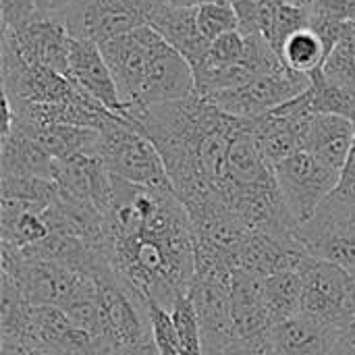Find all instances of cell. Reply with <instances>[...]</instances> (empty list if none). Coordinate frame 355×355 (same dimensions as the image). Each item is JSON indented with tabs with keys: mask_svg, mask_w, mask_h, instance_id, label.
Listing matches in <instances>:
<instances>
[{
	"mask_svg": "<svg viewBox=\"0 0 355 355\" xmlns=\"http://www.w3.org/2000/svg\"><path fill=\"white\" fill-rule=\"evenodd\" d=\"M104 235L110 266L141 295L171 310L187 293L196 275V233L173 189L114 177Z\"/></svg>",
	"mask_w": 355,
	"mask_h": 355,
	"instance_id": "6da1fadb",
	"label": "cell"
},
{
	"mask_svg": "<svg viewBox=\"0 0 355 355\" xmlns=\"http://www.w3.org/2000/svg\"><path fill=\"white\" fill-rule=\"evenodd\" d=\"M98 287L102 327L98 339L112 355H133L152 337L148 297L125 283L112 266L94 277Z\"/></svg>",
	"mask_w": 355,
	"mask_h": 355,
	"instance_id": "7a4b0ae2",
	"label": "cell"
},
{
	"mask_svg": "<svg viewBox=\"0 0 355 355\" xmlns=\"http://www.w3.org/2000/svg\"><path fill=\"white\" fill-rule=\"evenodd\" d=\"M98 156L119 179L144 187L173 189L156 146L125 116L116 114L100 129Z\"/></svg>",
	"mask_w": 355,
	"mask_h": 355,
	"instance_id": "3957f363",
	"label": "cell"
},
{
	"mask_svg": "<svg viewBox=\"0 0 355 355\" xmlns=\"http://www.w3.org/2000/svg\"><path fill=\"white\" fill-rule=\"evenodd\" d=\"M168 0H77L58 12L73 37L92 40L98 46L150 25V19Z\"/></svg>",
	"mask_w": 355,
	"mask_h": 355,
	"instance_id": "277c9868",
	"label": "cell"
},
{
	"mask_svg": "<svg viewBox=\"0 0 355 355\" xmlns=\"http://www.w3.org/2000/svg\"><path fill=\"white\" fill-rule=\"evenodd\" d=\"M297 272L304 283L302 312L343 331L355 310L354 272L314 256H304Z\"/></svg>",
	"mask_w": 355,
	"mask_h": 355,
	"instance_id": "5b68a950",
	"label": "cell"
},
{
	"mask_svg": "<svg viewBox=\"0 0 355 355\" xmlns=\"http://www.w3.org/2000/svg\"><path fill=\"white\" fill-rule=\"evenodd\" d=\"M283 202L297 225L316 216L341 183V173L329 168L308 152H297L275 166Z\"/></svg>",
	"mask_w": 355,
	"mask_h": 355,
	"instance_id": "8992f818",
	"label": "cell"
},
{
	"mask_svg": "<svg viewBox=\"0 0 355 355\" xmlns=\"http://www.w3.org/2000/svg\"><path fill=\"white\" fill-rule=\"evenodd\" d=\"M308 85H310V75L283 67L279 71L262 73L252 81H248L245 85H239L235 89H225L206 98L212 100L227 114L239 119H258L287 104L289 100L297 98L308 89Z\"/></svg>",
	"mask_w": 355,
	"mask_h": 355,
	"instance_id": "52a82bcc",
	"label": "cell"
},
{
	"mask_svg": "<svg viewBox=\"0 0 355 355\" xmlns=\"http://www.w3.org/2000/svg\"><path fill=\"white\" fill-rule=\"evenodd\" d=\"M79 94L67 75L48 67L29 64L12 48L2 44V96L6 100L58 104L75 100Z\"/></svg>",
	"mask_w": 355,
	"mask_h": 355,
	"instance_id": "ba28073f",
	"label": "cell"
},
{
	"mask_svg": "<svg viewBox=\"0 0 355 355\" xmlns=\"http://www.w3.org/2000/svg\"><path fill=\"white\" fill-rule=\"evenodd\" d=\"M235 275V272H233ZM231 281L227 275H193V281L187 289L189 300L200 318L204 335V354L214 355L237 337L233 322V300H231Z\"/></svg>",
	"mask_w": 355,
	"mask_h": 355,
	"instance_id": "9c48e42d",
	"label": "cell"
},
{
	"mask_svg": "<svg viewBox=\"0 0 355 355\" xmlns=\"http://www.w3.org/2000/svg\"><path fill=\"white\" fill-rule=\"evenodd\" d=\"M162 35L150 25L137 27L125 35L100 44V50L112 71L121 100L125 106H135L139 102L146 71L154 48L160 44ZM127 114V112H125Z\"/></svg>",
	"mask_w": 355,
	"mask_h": 355,
	"instance_id": "30bf717a",
	"label": "cell"
},
{
	"mask_svg": "<svg viewBox=\"0 0 355 355\" xmlns=\"http://www.w3.org/2000/svg\"><path fill=\"white\" fill-rule=\"evenodd\" d=\"M2 44L29 64L48 67L69 77L71 33L58 15L48 12L19 29H2Z\"/></svg>",
	"mask_w": 355,
	"mask_h": 355,
	"instance_id": "8fae6325",
	"label": "cell"
},
{
	"mask_svg": "<svg viewBox=\"0 0 355 355\" xmlns=\"http://www.w3.org/2000/svg\"><path fill=\"white\" fill-rule=\"evenodd\" d=\"M69 79L75 83L79 92L100 102L114 114L125 116L127 106L121 100L116 81L112 71L100 50V46L92 40H81L71 35L69 48Z\"/></svg>",
	"mask_w": 355,
	"mask_h": 355,
	"instance_id": "7c38bea8",
	"label": "cell"
},
{
	"mask_svg": "<svg viewBox=\"0 0 355 355\" xmlns=\"http://www.w3.org/2000/svg\"><path fill=\"white\" fill-rule=\"evenodd\" d=\"M308 256L295 237H277L266 231L250 229L237 248V268L258 277H270L281 270L297 268L300 260Z\"/></svg>",
	"mask_w": 355,
	"mask_h": 355,
	"instance_id": "4fadbf2b",
	"label": "cell"
},
{
	"mask_svg": "<svg viewBox=\"0 0 355 355\" xmlns=\"http://www.w3.org/2000/svg\"><path fill=\"white\" fill-rule=\"evenodd\" d=\"M112 173L98 154H81L69 160H56L54 181L58 187L106 214L112 200Z\"/></svg>",
	"mask_w": 355,
	"mask_h": 355,
	"instance_id": "5bb4252c",
	"label": "cell"
},
{
	"mask_svg": "<svg viewBox=\"0 0 355 355\" xmlns=\"http://www.w3.org/2000/svg\"><path fill=\"white\" fill-rule=\"evenodd\" d=\"M308 256L333 262L355 275V223L316 214L295 231Z\"/></svg>",
	"mask_w": 355,
	"mask_h": 355,
	"instance_id": "9a60e30c",
	"label": "cell"
},
{
	"mask_svg": "<svg viewBox=\"0 0 355 355\" xmlns=\"http://www.w3.org/2000/svg\"><path fill=\"white\" fill-rule=\"evenodd\" d=\"M341 339V331L316 316L300 312L277 322L270 341L279 355H329Z\"/></svg>",
	"mask_w": 355,
	"mask_h": 355,
	"instance_id": "2e32d148",
	"label": "cell"
},
{
	"mask_svg": "<svg viewBox=\"0 0 355 355\" xmlns=\"http://www.w3.org/2000/svg\"><path fill=\"white\" fill-rule=\"evenodd\" d=\"M231 300L235 333L239 339L266 337L272 331L275 320L264 300V277L237 268L231 281Z\"/></svg>",
	"mask_w": 355,
	"mask_h": 355,
	"instance_id": "e0dca14e",
	"label": "cell"
},
{
	"mask_svg": "<svg viewBox=\"0 0 355 355\" xmlns=\"http://www.w3.org/2000/svg\"><path fill=\"white\" fill-rule=\"evenodd\" d=\"M355 144V121L343 114H314L304 152L343 175Z\"/></svg>",
	"mask_w": 355,
	"mask_h": 355,
	"instance_id": "ac0fdd59",
	"label": "cell"
},
{
	"mask_svg": "<svg viewBox=\"0 0 355 355\" xmlns=\"http://www.w3.org/2000/svg\"><path fill=\"white\" fill-rule=\"evenodd\" d=\"M150 27L156 29L177 52H181L193 71L206 62L210 54V42L198 27L196 8H179L166 2L150 19Z\"/></svg>",
	"mask_w": 355,
	"mask_h": 355,
	"instance_id": "d6986e66",
	"label": "cell"
},
{
	"mask_svg": "<svg viewBox=\"0 0 355 355\" xmlns=\"http://www.w3.org/2000/svg\"><path fill=\"white\" fill-rule=\"evenodd\" d=\"M2 175L54 179L56 160L27 133L10 125L2 129Z\"/></svg>",
	"mask_w": 355,
	"mask_h": 355,
	"instance_id": "ffe728a7",
	"label": "cell"
},
{
	"mask_svg": "<svg viewBox=\"0 0 355 355\" xmlns=\"http://www.w3.org/2000/svg\"><path fill=\"white\" fill-rule=\"evenodd\" d=\"M15 127L27 133L33 141H37L54 160H69L81 154H98L100 131L96 129H85L75 125H40V127L15 125Z\"/></svg>",
	"mask_w": 355,
	"mask_h": 355,
	"instance_id": "44dd1931",
	"label": "cell"
},
{
	"mask_svg": "<svg viewBox=\"0 0 355 355\" xmlns=\"http://www.w3.org/2000/svg\"><path fill=\"white\" fill-rule=\"evenodd\" d=\"M0 227H2V245L25 250L50 235V227L44 218V210L17 202L2 200L0 202Z\"/></svg>",
	"mask_w": 355,
	"mask_h": 355,
	"instance_id": "7402d4cb",
	"label": "cell"
},
{
	"mask_svg": "<svg viewBox=\"0 0 355 355\" xmlns=\"http://www.w3.org/2000/svg\"><path fill=\"white\" fill-rule=\"evenodd\" d=\"M264 300L275 324L300 314L304 302V283L297 268L264 277Z\"/></svg>",
	"mask_w": 355,
	"mask_h": 355,
	"instance_id": "603a6c76",
	"label": "cell"
},
{
	"mask_svg": "<svg viewBox=\"0 0 355 355\" xmlns=\"http://www.w3.org/2000/svg\"><path fill=\"white\" fill-rule=\"evenodd\" d=\"M329 52L320 35L308 25L300 31H295L281 48L279 58L293 71L312 75L322 69Z\"/></svg>",
	"mask_w": 355,
	"mask_h": 355,
	"instance_id": "cb8c5ba5",
	"label": "cell"
},
{
	"mask_svg": "<svg viewBox=\"0 0 355 355\" xmlns=\"http://www.w3.org/2000/svg\"><path fill=\"white\" fill-rule=\"evenodd\" d=\"M322 73L329 81L355 96V21L345 23L341 40L322 64Z\"/></svg>",
	"mask_w": 355,
	"mask_h": 355,
	"instance_id": "d4e9b609",
	"label": "cell"
},
{
	"mask_svg": "<svg viewBox=\"0 0 355 355\" xmlns=\"http://www.w3.org/2000/svg\"><path fill=\"white\" fill-rule=\"evenodd\" d=\"M171 318L175 322V331H177L181 355H206L204 354V335H202L200 318H198L193 302L189 300L187 293L181 295L173 304Z\"/></svg>",
	"mask_w": 355,
	"mask_h": 355,
	"instance_id": "484cf974",
	"label": "cell"
},
{
	"mask_svg": "<svg viewBox=\"0 0 355 355\" xmlns=\"http://www.w3.org/2000/svg\"><path fill=\"white\" fill-rule=\"evenodd\" d=\"M316 214L335 220L355 223V144L347 166L341 175L339 187L331 193V198L322 204V208Z\"/></svg>",
	"mask_w": 355,
	"mask_h": 355,
	"instance_id": "4316f807",
	"label": "cell"
},
{
	"mask_svg": "<svg viewBox=\"0 0 355 355\" xmlns=\"http://www.w3.org/2000/svg\"><path fill=\"white\" fill-rule=\"evenodd\" d=\"M196 19H198V27L202 35L208 42H214L216 37L239 29V17L227 0L210 2V4L196 8Z\"/></svg>",
	"mask_w": 355,
	"mask_h": 355,
	"instance_id": "83f0119b",
	"label": "cell"
},
{
	"mask_svg": "<svg viewBox=\"0 0 355 355\" xmlns=\"http://www.w3.org/2000/svg\"><path fill=\"white\" fill-rule=\"evenodd\" d=\"M245 50H248V37L241 29H235V31H229V33L216 37L214 42H210V54H208L206 62L214 64V67H233L245 58Z\"/></svg>",
	"mask_w": 355,
	"mask_h": 355,
	"instance_id": "f1b7e54d",
	"label": "cell"
},
{
	"mask_svg": "<svg viewBox=\"0 0 355 355\" xmlns=\"http://www.w3.org/2000/svg\"><path fill=\"white\" fill-rule=\"evenodd\" d=\"M150 310V327H152V339L162 355H181L175 322L171 318V310L162 308L156 302H148Z\"/></svg>",
	"mask_w": 355,
	"mask_h": 355,
	"instance_id": "f546056e",
	"label": "cell"
},
{
	"mask_svg": "<svg viewBox=\"0 0 355 355\" xmlns=\"http://www.w3.org/2000/svg\"><path fill=\"white\" fill-rule=\"evenodd\" d=\"M2 2V29H19L42 15H48L40 8L35 0H0Z\"/></svg>",
	"mask_w": 355,
	"mask_h": 355,
	"instance_id": "4dcf8cb0",
	"label": "cell"
},
{
	"mask_svg": "<svg viewBox=\"0 0 355 355\" xmlns=\"http://www.w3.org/2000/svg\"><path fill=\"white\" fill-rule=\"evenodd\" d=\"M214 355H279L272 341L270 333L266 337H256V339H235L231 345L220 349Z\"/></svg>",
	"mask_w": 355,
	"mask_h": 355,
	"instance_id": "1f68e13d",
	"label": "cell"
},
{
	"mask_svg": "<svg viewBox=\"0 0 355 355\" xmlns=\"http://www.w3.org/2000/svg\"><path fill=\"white\" fill-rule=\"evenodd\" d=\"M312 12L339 23H349L355 21V0H318Z\"/></svg>",
	"mask_w": 355,
	"mask_h": 355,
	"instance_id": "d6a6232c",
	"label": "cell"
},
{
	"mask_svg": "<svg viewBox=\"0 0 355 355\" xmlns=\"http://www.w3.org/2000/svg\"><path fill=\"white\" fill-rule=\"evenodd\" d=\"M237 17H239V29L243 33H258L256 31V21H258V10L264 0H227Z\"/></svg>",
	"mask_w": 355,
	"mask_h": 355,
	"instance_id": "836d02e7",
	"label": "cell"
},
{
	"mask_svg": "<svg viewBox=\"0 0 355 355\" xmlns=\"http://www.w3.org/2000/svg\"><path fill=\"white\" fill-rule=\"evenodd\" d=\"M173 6H179V8H200L204 4H210V2H220V0H168Z\"/></svg>",
	"mask_w": 355,
	"mask_h": 355,
	"instance_id": "e575fe53",
	"label": "cell"
},
{
	"mask_svg": "<svg viewBox=\"0 0 355 355\" xmlns=\"http://www.w3.org/2000/svg\"><path fill=\"white\" fill-rule=\"evenodd\" d=\"M329 355H355V347L349 343V341H345V339L341 337V339H339V343L335 345V349H333Z\"/></svg>",
	"mask_w": 355,
	"mask_h": 355,
	"instance_id": "d590c367",
	"label": "cell"
},
{
	"mask_svg": "<svg viewBox=\"0 0 355 355\" xmlns=\"http://www.w3.org/2000/svg\"><path fill=\"white\" fill-rule=\"evenodd\" d=\"M133 355H162L158 352V347H156V343H154V339L150 337L146 343H141L137 349H135V354Z\"/></svg>",
	"mask_w": 355,
	"mask_h": 355,
	"instance_id": "8d00e7d4",
	"label": "cell"
},
{
	"mask_svg": "<svg viewBox=\"0 0 355 355\" xmlns=\"http://www.w3.org/2000/svg\"><path fill=\"white\" fill-rule=\"evenodd\" d=\"M287 6H293V8H302V10H312L316 6L318 0H279Z\"/></svg>",
	"mask_w": 355,
	"mask_h": 355,
	"instance_id": "74e56055",
	"label": "cell"
},
{
	"mask_svg": "<svg viewBox=\"0 0 355 355\" xmlns=\"http://www.w3.org/2000/svg\"><path fill=\"white\" fill-rule=\"evenodd\" d=\"M75 2H77V0H52V12L58 15V12L67 10L69 6H73Z\"/></svg>",
	"mask_w": 355,
	"mask_h": 355,
	"instance_id": "f35d334b",
	"label": "cell"
},
{
	"mask_svg": "<svg viewBox=\"0 0 355 355\" xmlns=\"http://www.w3.org/2000/svg\"><path fill=\"white\" fill-rule=\"evenodd\" d=\"M345 333H347V337L355 343V310L354 314H352V318H349V322H347V327H345Z\"/></svg>",
	"mask_w": 355,
	"mask_h": 355,
	"instance_id": "ab89813d",
	"label": "cell"
}]
</instances>
